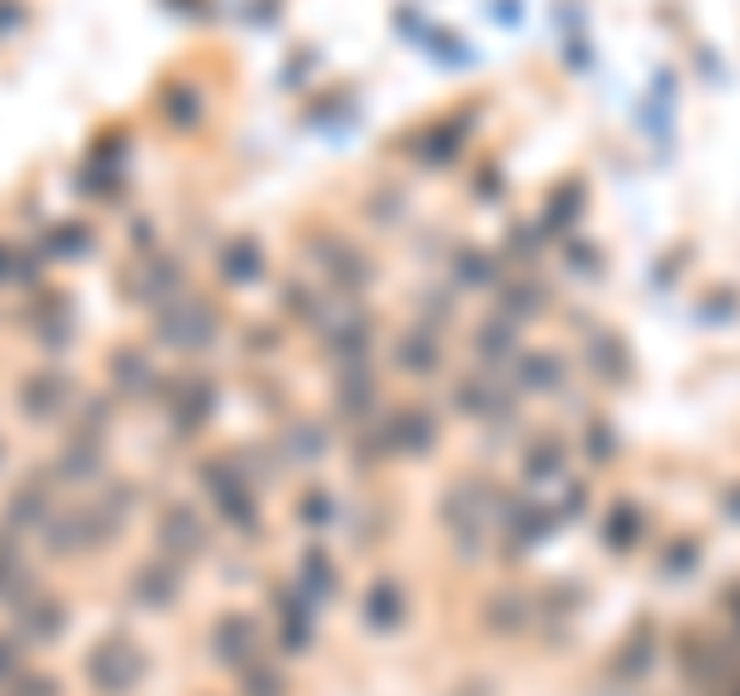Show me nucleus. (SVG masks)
Listing matches in <instances>:
<instances>
[{"instance_id":"nucleus-1","label":"nucleus","mask_w":740,"mask_h":696,"mask_svg":"<svg viewBox=\"0 0 740 696\" xmlns=\"http://www.w3.org/2000/svg\"><path fill=\"white\" fill-rule=\"evenodd\" d=\"M87 672H93V684L106 696H124L130 684L142 678V660H136V648H130V641H106V648L87 660Z\"/></svg>"}]
</instances>
